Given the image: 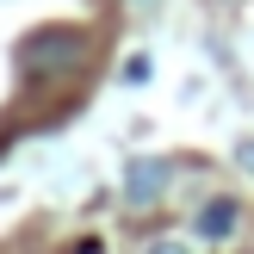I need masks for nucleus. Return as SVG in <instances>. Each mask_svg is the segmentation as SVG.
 <instances>
[{"instance_id":"7ed1b4c3","label":"nucleus","mask_w":254,"mask_h":254,"mask_svg":"<svg viewBox=\"0 0 254 254\" xmlns=\"http://www.w3.org/2000/svg\"><path fill=\"white\" fill-rule=\"evenodd\" d=\"M230 230H236V198H211V205L198 211V236H205V242H223Z\"/></svg>"},{"instance_id":"f03ea898","label":"nucleus","mask_w":254,"mask_h":254,"mask_svg":"<svg viewBox=\"0 0 254 254\" xmlns=\"http://www.w3.org/2000/svg\"><path fill=\"white\" fill-rule=\"evenodd\" d=\"M168 180H174V161H130V174H124V198L130 205H155L161 192H168Z\"/></svg>"},{"instance_id":"20e7f679","label":"nucleus","mask_w":254,"mask_h":254,"mask_svg":"<svg viewBox=\"0 0 254 254\" xmlns=\"http://www.w3.org/2000/svg\"><path fill=\"white\" fill-rule=\"evenodd\" d=\"M236 161H242V168H254V143H242V149H236Z\"/></svg>"},{"instance_id":"f257e3e1","label":"nucleus","mask_w":254,"mask_h":254,"mask_svg":"<svg viewBox=\"0 0 254 254\" xmlns=\"http://www.w3.org/2000/svg\"><path fill=\"white\" fill-rule=\"evenodd\" d=\"M81 56H87V31H31V44L19 50V68L50 74V68H68Z\"/></svg>"}]
</instances>
